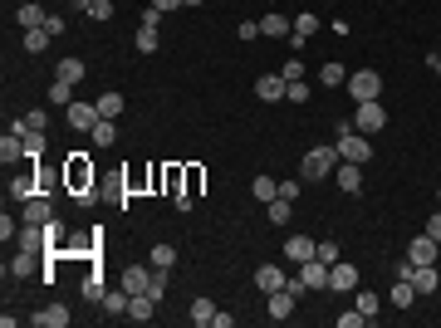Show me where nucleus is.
<instances>
[{
  "label": "nucleus",
  "mask_w": 441,
  "mask_h": 328,
  "mask_svg": "<svg viewBox=\"0 0 441 328\" xmlns=\"http://www.w3.org/2000/svg\"><path fill=\"white\" fill-rule=\"evenodd\" d=\"M84 74H89V69H84V59H74V54L59 59V69H54V79H64V84H79Z\"/></svg>",
  "instance_id": "b1692460"
},
{
  "label": "nucleus",
  "mask_w": 441,
  "mask_h": 328,
  "mask_svg": "<svg viewBox=\"0 0 441 328\" xmlns=\"http://www.w3.org/2000/svg\"><path fill=\"white\" fill-rule=\"evenodd\" d=\"M265 299H270V304H265V314H270L275 324H285V319L294 314V294H290V289H275V294H265Z\"/></svg>",
  "instance_id": "9b49d317"
},
{
  "label": "nucleus",
  "mask_w": 441,
  "mask_h": 328,
  "mask_svg": "<svg viewBox=\"0 0 441 328\" xmlns=\"http://www.w3.org/2000/svg\"><path fill=\"white\" fill-rule=\"evenodd\" d=\"M348 94H353V103H368V99L383 94V79L373 69H358V74H348Z\"/></svg>",
  "instance_id": "7ed1b4c3"
},
{
  "label": "nucleus",
  "mask_w": 441,
  "mask_h": 328,
  "mask_svg": "<svg viewBox=\"0 0 441 328\" xmlns=\"http://www.w3.org/2000/svg\"><path fill=\"white\" fill-rule=\"evenodd\" d=\"M314 255H319L324 265H338V245H333V240H319V250H314Z\"/></svg>",
  "instance_id": "c03bdc74"
},
{
  "label": "nucleus",
  "mask_w": 441,
  "mask_h": 328,
  "mask_svg": "<svg viewBox=\"0 0 441 328\" xmlns=\"http://www.w3.org/2000/svg\"><path fill=\"white\" fill-rule=\"evenodd\" d=\"M64 113H69V127H74V132H94V122L104 118L99 103H69Z\"/></svg>",
  "instance_id": "423d86ee"
},
{
  "label": "nucleus",
  "mask_w": 441,
  "mask_h": 328,
  "mask_svg": "<svg viewBox=\"0 0 441 328\" xmlns=\"http://www.w3.org/2000/svg\"><path fill=\"white\" fill-rule=\"evenodd\" d=\"M182 5H206V0H182Z\"/></svg>",
  "instance_id": "4d7b16f0"
},
{
  "label": "nucleus",
  "mask_w": 441,
  "mask_h": 328,
  "mask_svg": "<svg viewBox=\"0 0 441 328\" xmlns=\"http://www.w3.org/2000/svg\"><path fill=\"white\" fill-rule=\"evenodd\" d=\"M0 235H5V240H10V235H20V225H15V220H10V211H5V216H0Z\"/></svg>",
  "instance_id": "3c124183"
},
{
  "label": "nucleus",
  "mask_w": 441,
  "mask_h": 328,
  "mask_svg": "<svg viewBox=\"0 0 441 328\" xmlns=\"http://www.w3.org/2000/svg\"><path fill=\"white\" fill-rule=\"evenodd\" d=\"M333 147H338V157H343V162H368V157H373L368 132H358L353 122H343V127H338V142H333Z\"/></svg>",
  "instance_id": "f03ea898"
},
{
  "label": "nucleus",
  "mask_w": 441,
  "mask_h": 328,
  "mask_svg": "<svg viewBox=\"0 0 441 328\" xmlns=\"http://www.w3.org/2000/svg\"><path fill=\"white\" fill-rule=\"evenodd\" d=\"M157 44H162V34H157V30H147V25H137V49H142V54H152Z\"/></svg>",
  "instance_id": "4c0bfd02"
},
{
  "label": "nucleus",
  "mask_w": 441,
  "mask_h": 328,
  "mask_svg": "<svg viewBox=\"0 0 441 328\" xmlns=\"http://www.w3.org/2000/svg\"><path fill=\"white\" fill-rule=\"evenodd\" d=\"M319 34V15H294V30H290V44H304Z\"/></svg>",
  "instance_id": "412c9836"
},
{
  "label": "nucleus",
  "mask_w": 441,
  "mask_h": 328,
  "mask_svg": "<svg viewBox=\"0 0 441 328\" xmlns=\"http://www.w3.org/2000/svg\"><path fill=\"white\" fill-rule=\"evenodd\" d=\"M290 216H294V201H290V196H275V201H270V220H275V225H290Z\"/></svg>",
  "instance_id": "2f4dec72"
},
{
  "label": "nucleus",
  "mask_w": 441,
  "mask_h": 328,
  "mask_svg": "<svg viewBox=\"0 0 441 328\" xmlns=\"http://www.w3.org/2000/svg\"><path fill=\"white\" fill-rule=\"evenodd\" d=\"M378 304H383V299H378V294H373V289H363V294H358V314H363V319H368V324H373V319H378Z\"/></svg>",
  "instance_id": "e433bc0d"
},
{
  "label": "nucleus",
  "mask_w": 441,
  "mask_h": 328,
  "mask_svg": "<svg viewBox=\"0 0 441 328\" xmlns=\"http://www.w3.org/2000/svg\"><path fill=\"white\" fill-rule=\"evenodd\" d=\"M49 103H54V108H69V103H74V84L54 79V84H49Z\"/></svg>",
  "instance_id": "c756f323"
},
{
  "label": "nucleus",
  "mask_w": 441,
  "mask_h": 328,
  "mask_svg": "<svg viewBox=\"0 0 441 328\" xmlns=\"http://www.w3.org/2000/svg\"><path fill=\"white\" fill-rule=\"evenodd\" d=\"M329 289H338V294H348V289H358V270L353 265H329Z\"/></svg>",
  "instance_id": "ddd939ff"
},
{
  "label": "nucleus",
  "mask_w": 441,
  "mask_h": 328,
  "mask_svg": "<svg viewBox=\"0 0 441 328\" xmlns=\"http://www.w3.org/2000/svg\"><path fill=\"white\" fill-rule=\"evenodd\" d=\"M147 265H152V270H172V265H177V250H172V245H152Z\"/></svg>",
  "instance_id": "7c9ffc66"
},
{
  "label": "nucleus",
  "mask_w": 441,
  "mask_h": 328,
  "mask_svg": "<svg viewBox=\"0 0 441 328\" xmlns=\"http://www.w3.org/2000/svg\"><path fill=\"white\" fill-rule=\"evenodd\" d=\"M437 196H441V191H437Z\"/></svg>",
  "instance_id": "13d9d810"
},
{
  "label": "nucleus",
  "mask_w": 441,
  "mask_h": 328,
  "mask_svg": "<svg viewBox=\"0 0 441 328\" xmlns=\"http://www.w3.org/2000/svg\"><path fill=\"white\" fill-rule=\"evenodd\" d=\"M427 64H432V69H437V74H441V54H432V59H427Z\"/></svg>",
  "instance_id": "6e6d98bb"
},
{
  "label": "nucleus",
  "mask_w": 441,
  "mask_h": 328,
  "mask_svg": "<svg viewBox=\"0 0 441 328\" xmlns=\"http://www.w3.org/2000/svg\"><path fill=\"white\" fill-rule=\"evenodd\" d=\"M353 127H358V132H383V127H387V108H383L378 99L358 103V118H353Z\"/></svg>",
  "instance_id": "39448f33"
},
{
  "label": "nucleus",
  "mask_w": 441,
  "mask_h": 328,
  "mask_svg": "<svg viewBox=\"0 0 441 328\" xmlns=\"http://www.w3.org/2000/svg\"><path fill=\"white\" fill-rule=\"evenodd\" d=\"M333 182H338V191L353 196V191L363 187V162H338V167H333Z\"/></svg>",
  "instance_id": "6e6552de"
},
{
  "label": "nucleus",
  "mask_w": 441,
  "mask_h": 328,
  "mask_svg": "<svg viewBox=\"0 0 441 328\" xmlns=\"http://www.w3.org/2000/svg\"><path fill=\"white\" fill-rule=\"evenodd\" d=\"M44 20H49V15H44V5H20V25H25V30H39Z\"/></svg>",
  "instance_id": "473e14b6"
},
{
  "label": "nucleus",
  "mask_w": 441,
  "mask_h": 328,
  "mask_svg": "<svg viewBox=\"0 0 441 328\" xmlns=\"http://www.w3.org/2000/svg\"><path fill=\"white\" fill-rule=\"evenodd\" d=\"M437 240H432V235H417V240H412V245H407V260H412V265H437Z\"/></svg>",
  "instance_id": "f8f14e48"
},
{
  "label": "nucleus",
  "mask_w": 441,
  "mask_h": 328,
  "mask_svg": "<svg viewBox=\"0 0 441 328\" xmlns=\"http://www.w3.org/2000/svg\"><path fill=\"white\" fill-rule=\"evenodd\" d=\"M25 157H44V132H30L25 137Z\"/></svg>",
  "instance_id": "37998d69"
},
{
  "label": "nucleus",
  "mask_w": 441,
  "mask_h": 328,
  "mask_svg": "<svg viewBox=\"0 0 441 328\" xmlns=\"http://www.w3.org/2000/svg\"><path fill=\"white\" fill-rule=\"evenodd\" d=\"M314 250H319V240H309V235H290V240H285V255H290L294 265L314 260Z\"/></svg>",
  "instance_id": "4468645a"
},
{
  "label": "nucleus",
  "mask_w": 441,
  "mask_h": 328,
  "mask_svg": "<svg viewBox=\"0 0 441 328\" xmlns=\"http://www.w3.org/2000/svg\"><path fill=\"white\" fill-rule=\"evenodd\" d=\"M250 196H255V201H265V206H270V201H275V196H280V182H275V177H255V182H250Z\"/></svg>",
  "instance_id": "393cba45"
},
{
  "label": "nucleus",
  "mask_w": 441,
  "mask_h": 328,
  "mask_svg": "<svg viewBox=\"0 0 441 328\" xmlns=\"http://www.w3.org/2000/svg\"><path fill=\"white\" fill-rule=\"evenodd\" d=\"M69 5H74V10H84V15H89V5H94V0H69Z\"/></svg>",
  "instance_id": "5fc2aeb1"
},
{
  "label": "nucleus",
  "mask_w": 441,
  "mask_h": 328,
  "mask_svg": "<svg viewBox=\"0 0 441 328\" xmlns=\"http://www.w3.org/2000/svg\"><path fill=\"white\" fill-rule=\"evenodd\" d=\"M89 15H94V20H113V0H94Z\"/></svg>",
  "instance_id": "49530a36"
},
{
  "label": "nucleus",
  "mask_w": 441,
  "mask_h": 328,
  "mask_svg": "<svg viewBox=\"0 0 441 328\" xmlns=\"http://www.w3.org/2000/svg\"><path fill=\"white\" fill-rule=\"evenodd\" d=\"M285 84H290L285 74H265V79H255V99L260 103H280L285 99Z\"/></svg>",
  "instance_id": "0eeeda50"
},
{
  "label": "nucleus",
  "mask_w": 441,
  "mask_h": 328,
  "mask_svg": "<svg viewBox=\"0 0 441 328\" xmlns=\"http://www.w3.org/2000/svg\"><path fill=\"white\" fill-rule=\"evenodd\" d=\"M44 44H49V30L39 25V30H25V49L30 54H44Z\"/></svg>",
  "instance_id": "c9c22d12"
},
{
  "label": "nucleus",
  "mask_w": 441,
  "mask_h": 328,
  "mask_svg": "<svg viewBox=\"0 0 441 328\" xmlns=\"http://www.w3.org/2000/svg\"><path fill=\"white\" fill-rule=\"evenodd\" d=\"M290 30H294V20H285L280 10H270V15L260 20V34H270V39H285Z\"/></svg>",
  "instance_id": "aec40b11"
},
{
  "label": "nucleus",
  "mask_w": 441,
  "mask_h": 328,
  "mask_svg": "<svg viewBox=\"0 0 441 328\" xmlns=\"http://www.w3.org/2000/svg\"><path fill=\"white\" fill-rule=\"evenodd\" d=\"M427 235H432V240H437V245H441V206H437V216L427 220Z\"/></svg>",
  "instance_id": "603ef678"
},
{
  "label": "nucleus",
  "mask_w": 441,
  "mask_h": 328,
  "mask_svg": "<svg viewBox=\"0 0 441 328\" xmlns=\"http://www.w3.org/2000/svg\"><path fill=\"white\" fill-rule=\"evenodd\" d=\"M152 5H157V10H162V15H167V10H177V5H182V0H152Z\"/></svg>",
  "instance_id": "864d4df0"
},
{
  "label": "nucleus",
  "mask_w": 441,
  "mask_h": 328,
  "mask_svg": "<svg viewBox=\"0 0 441 328\" xmlns=\"http://www.w3.org/2000/svg\"><path fill=\"white\" fill-rule=\"evenodd\" d=\"M299 279H304L309 289H329V265L314 255V260H304V265H299Z\"/></svg>",
  "instance_id": "9d476101"
},
{
  "label": "nucleus",
  "mask_w": 441,
  "mask_h": 328,
  "mask_svg": "<svg viewBox=\"0 0 441 328\" xmlns=\"http://www.w3.org/2000/svg\"><path fill=\"white\" fill-rule=\"evenodd\" d=\"M412 299H417V289H412V279H402V275H397V284H392V304H397V309H407Z\"/></svg>",
  "instance_id": "f704fd0d"
},
{
  "label": "nucleus",
  "mask_w": 441,
  "mask_h": 328,
  "mask_svg": "<svg viewBox=\"0 0 441 328\" xmlns=\"http://www.w3.org/2000/svg\"><path fill=\"white\" fill-rule=\"evenodd\" d=\"M44 235H49V245H59V235H64V225H59V216L44 225Z\"/></svg>",
  "instance_id": "8fccbe9b"
},
{
  "label": "nucleus",
  "mask_w": 441,
  "mask_h": 328,
  "mask_svg": "<svg viewBox=\"0 0 441 328\" xmlns=\"http://www.w3.org/2000/svg\"><path fill=\"white\" fill-rule=\"evenodd\" d=\"M0 157H5V162H20V157H25V132L10 127V132L0 137Z\"/></svg>",
  "instance_id": "5701e85b"
},
{
  "label": "nucleus",
  "mask_w": 441,
  "mask_h": 328,
  "mask_svg": "<svg viewBox=\"0 0 441 328\" xmlns=\"http://www.w3.org/2000/svg\"><path fill=\"white\" fill-rule=\"evenodd\" d=\"M44 127H49V118H44L39 108L25 113V118H15V132H25V137H30V132H44Z\"/></svg>",
  "instance_id": "bb28decb"
},
{
  "label": "nucleus",
  "mask_w": 441,
  "mask_h": 328,
  "mask_svg": "<svg viewBox=\"0 0 441 328\" xmlns=\"http://www.w3.org/2000/svg\"><path fill=\"white\" fill-rule=\"evenodd\" d=\"M187 319H192V324H197V328L216 324V304H211V299H197V304H192V314H187Z\"/></svg>",
  "instance_id": "cd10ccee"
},
{
  "label": "nucleus",
  "mask_w": 441,
  "mask_h": 328,
  "mask_svg": "<svg viewBox=\"0 0 441 328\" xmlns=\"http://www.w3.org/2000/svg\"><path fill=\"white\" fill-rule=\"evenodd\" d=\"M197 187H201V167H192V172H187V191H182V196H192Z\"/></svg>",
  "instance_id": "09e8293b"
},
{
  "label": "nucleus",
  "mask_w": 441,
  "mask_h": 328,
  "mask_svg": "<svg viewBox=\"0 0 441 328\" xmlns=\"http://www.w3.org/2000/svg\"><path fill=\"white\" fill-rule=\"evenodd\" d=\"M104 294H108V289H104V279L89 270V275H84V299H89V304H104Z\"/></svg>",
  "instance_id": "72a5a7b5"
},
{
  "label": "nucleus",
  "mask_w": 441,
  "mask_h": 328,
  "mask_svg": "<svg viewBox=\"0 0 441 328\" xmlns=\"http://www.w3.org/2000/svg\"><path fill=\"white\" fill-rule=\"evenodd\" d=\"M285 279H290V275H285L280 265H260V270H255V284H260L265 294H275V289H285Z\"/></svg>",
  "instance_id": "a211bd4d"
},
{
  "label": "nucleus",
  "mask_w": 441,
  "mask_h": 328,
  "mask_svg": "<svg viewBox=\"0 0 441 328\" xmlns=\"http://www.w3.org/2000/svg\"><path fill=\"white\" fill-rule=\"evenodd\" d=\"M407 279H412V289H417V294H437L441 270H437V265H412V275H407Z\"/></svg>",
  "instance_id": "1a4fd4ad"
},
{
  "label": "nucleus",
  "mask_w": 441,
  "mask_h": 328,
  "mask_svg": "<svg viewBox=\"0 0 441 328\" xmlns=\"http://www.w3.org/2000/svg\"><path fill=\"white\" fill-rule=\"evenodd\" d=\"M30 191H35V182H30V177H10V196L30 201Z\"/></svg>",
  "instance_id": "79ce46f5"
},
{
  "label": "nucleus",
  "mask_w": 441,
  "mask_h": 328,
  "mask_svg": "<svg viewBox=\"0 0 441 328\" xmlns=\"http://www.w3.org/2000/svg\"><path fill=\"white\" fill-rule=\"evenodd\" d=\"M49 220H54V206L44 196H30L25 201V225H49Z\"/></svg>",
  "instance_id": "dca6fc26"
},
{
  "label": "nucleus",
  "mask_w": 441,
  "mask_h": 328,
  "mask_svg": "<svg viewBox=\"0 0 441 328\" xmlns=\"http://www.w3.org/2000/svg\"><path fill=\"white\" fill-rule=\"evenodd\" d=\"M10 275H15V279L35 275V255H30V250H20V255H15V265H10Z\"/></svg>",
  "instance_id": "ea45409f"
},
{
  "label": "nucleus",
  "mask_w": 441,
  "mask_h": 328,
  "mask_svg": "<svg viewBox=\"0 0 441 328\" xmlns=\"http://www.w3.org/2000/svg\"><path fill=\"white\" fill-rule=\"evenodd\" d=\"M324 84H348V74H343V64H324Z\"/></svg>",
  "instance_id": "a18cd8bd"
},
{
  "label": "nucleus",
  "mask_w": 441,
  "mask_h": 328,
  "mask_svg": "<svg viewBox=\"0 0 441 328\" xmlns=\"http://www.w3.org/2000/svg\"><path fill=\"white\" fill-rule=\"evenodd\" d=\"M69 182H74V191H79L74 201H79V206H89V201H94V167H89L84 157H74V162H69Z\"/></svg>",
  "instance_id": "20e7f679"
},
{
  "label": "nucleus",
  "mask_w": 441,
  "mask_h": 328,
  "mask_svg": "<svg viewBox=\"0 0 441 328\" xmlns=\"http://www.w3.org/2000/svg\"><path fill=\"white\" fill-rule=\"evenodd\" d=\"M123 289H128V294H147V289H152V265H132V270L123 275Z\"/></svg>",
  "instance_id": "2eb2a0df"
},
{
  "label": "nucleus",
  "mask_w": 441,
  "mask_h": 328,
  "mask_svg": "<svg viewBox=\"0 0 441 328\" xmlns=\"http://www.w3.org/2000/svg\"><path fill=\"white\" fill-rule=\"evenodd\" d=\"M99 113H104V118H118V113H123V94H104V99H99Z\"/></svg>",
  "instance_id": "a19ab883"
},
{
  "label": "nucleus",
  "mask_w": 441,
  "mask_h": 328,
  "mask_svg": "<svg viewBox=\"0 0 441 328\" xmlns=\"http://www.w3.org/2000/svg\"><path fill=\"white\" fill-rule=\"evenodd\" d=\"M152 314H157V299H152V294H132V299H128V319H132V324H147Z\"/></svg>",
  "instance_id": "6ab92c4d"
},
{
  "label": "nucleus",
  "mask_w": 441,
  "mask_h": 328,
  "mask_svg": "<svg viewBox=\"0 0 441 328\" xmlns=\"http://www.w3.org/2000/svg\"><path fill=\"white\" fill-rule=\"evenodd\" d=\"M285 99H290V103H309V84H304V79H290V84H285Z\"/></svg>",
  "instance_id": "58836bf2"
},
{
  "label": "nucleus",
  "mask_w": 441,
  "mask_h": 328,
  "mask_svg": "<svg viewBox=\"0 0 441 328\" xmlns=\"http://www.w3.org/2000/svg\"><path fill=\"white\" fill-rule=\"evenodd\" d=\"M128 299H132L128 289H108V294H104V314H118V319H123V314H128Z\"/></svg>",
  "instance_id": "c85d7f7f"
},
{
  "label": "nucleus",
  "mask_w": 441,
  "mask_h": 328,
  "mask_svg": "<svg viewBox=\"0 0 441 328\" xmlns=\"http://www.w3.org/2000/svg\"><path fill=\"white\" fill-rule=\"evenodd\" d=\"M20 250H30V255L49 250V235H44V225H25V230H20Z\"/></svg>",
  "instance_id": "4be33fe9"
},
{
  "label": "nucleus",
  "mask_w": 441,
  "mask_h": 328,
  "mask_svg": "<svg viewBox=\"0 0 441 328\" xmlns=\"http://www.w3.org/2000/svg\"><path fill=\"white\" fill-rule=\"evenodd\" d=\"M338 162H343L338 147H314V152H304V162H299V182H324V177H333Z\"/></svg>",
  "instance_id": "f257e3e1"
},
{
  "label": "nucleus",
  "mask_w": 441,
  "mask_h": 328,
  "mask_svg": "<svg viewBox=\"0 0 441 328\" xmlns=\"http://www.w3.org/2000/svg\"><path fill=\"white\" fill-rule=\"evenodd\" d=\"M30 324H35V328H64V324H69V309H64V304H49V309L30 314Z\"/></svg>",
  "instance_id": "f3484780"
},
{
  "label": "nucleus",
  "mask_w": 441,
  "mask_h": 328,
  "mask_svg": "<svg viewBox=\"0 0 441 328\" xmlns=\"http://www.w3.org/2000/svg\"><path fill=\"white\" fill-rule=\"evenodd\" d=\"M89 137H94V147H113V142H118V127H113V118H99Z\"/></svg>",
  "instance_id": "a878e982"
},
{
  "label": "nucleus",
  "mask_w": 441,
  "mask_h": 328,
  "mask_svg": "<svg viewBox=\"0 0 441 328\" xmlns=\"http://www.w3.org/2000/svg\"><path fill=\"white\" fill-rule=\"evenodd\" d=\"M358 324H368V319H363L358 309H353V314H338V328H358Z\"/></svg>",
  "instance_id": "de8ad7c7"
}]
</instances>
